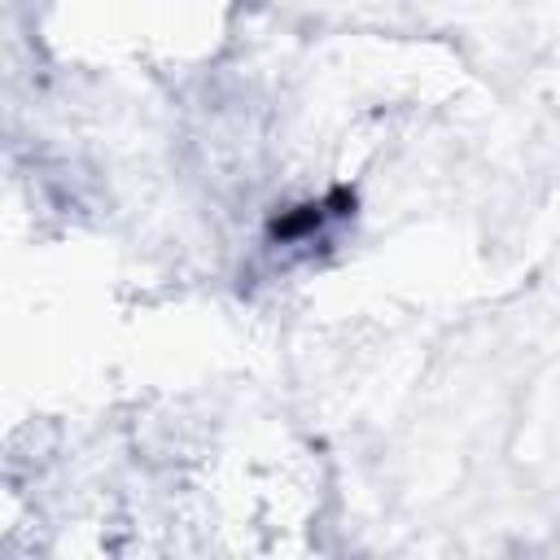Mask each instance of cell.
<instances>
[{
  "label": "cell",
  "mask_w": 560,
  "mask_h": 560,
  "mask_svg": "<svg viewBox=\"0 0 560 560\" xmlns=\"http://www.w3.org/2000/svg\"><path fill=\"white\" fill-rule=\"evenodd\" d=\"M354 214V192L346 188H328L324 197H311V201H298L289 210H280L271 223H267V241L280 249V245H311L315 236H324L332 223L350 219Z\"/></svg>",
  "instance_id": "1"
}]
</instances>
